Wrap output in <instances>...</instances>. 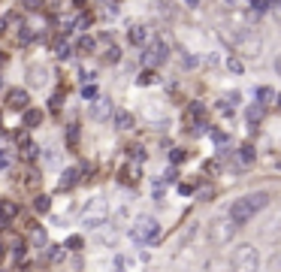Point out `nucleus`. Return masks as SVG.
<instances>
[{"instance_id":"nucleus-29","label":"nucleus","mask_w":281,"mask_h":272,"mask_svg":"<svg viewBox=\"0 0 281 272\" xmlns=\"http://www.w3.org/2000/svg\"><path fill=\"white\" fill-rule=\"evenodd\" d=\"M118 58H121V51H118V48H115V45H112V48H109V51H106V61H109V64H115V61H118Z\"/></svg>"},{"instance_id":"nucleus-27","label":"nucleus","mask_w":281,"mask_h":272,"mask_svg":"<svg viewBox=\"0 0 281 272\" xmlns=\"http://www.w3.org/2000/svg\"><path fill=\"white\" fill-rule=\"evenodd\" d=\"M227 67H230L233 73H242V61H239V58H227Z\"/></svg>"},{"instance_id":"nucleus-6","label":"nucleus","mask_w":281,"mask_h":272,"mask_svg":"<svg viewBox=\"0 0 281 272\" xmlns=\"http://www.w3.org/2000/svg\"><path fill=\"white\" fill-rule=\"evenodd\" d=\"M166 58H170V45H166L163 39L151 42V45L145 48V55H142V61H145L148 67H160V64H166Z\"/></svg>"},{"instance_id":"nucleus-14","label":"nucleus","mask_w":281,"mask_h":272,"mask_svg":"<svg viewBox=\"0 0 281 272\" xmlns=\"http://www.w3.org/2000/svg\"><path fill=\"white\" fill-rule=\"evenodd\" d=\"M76 182H79V170H67V173L61 176V182H58V188H61V191H70V188H73Z\"/></svg>"},{"instance_id":"nucleus-34","label":"nucleus","mask_w":281,"mask_h":272,"mask_svg":"<svg viewBox=\"0 0 281 272\" xmlns=\"http://www.w3.org/2000/svg\"><path fill=\"white\" fill-rule=\"evenodd\" d=\"M185 67H188V70H191V67H197V58H194V55H188V58H185Z\"/></svg>"},{"instance_id":"nucleus-4","label":"nucleus","mask_w":281,"mask_h":272,"mask_svg":"<svg viewBox=\"0 0 281 272\" xmlns=\"http://www.w3.org/2000/svg\"><path fill=\"white\" fill-rule=\"evenodd\" d=\"M233 236H236V224L230 218H215L209 224V242L212 245H230Z\"/></svg>"},{"instance_id":"nucleus-23","label":"nucleus","mask_w":281,"mask_h":272,"mask_svg":"<svg viewBox=\"0 0 281 272\" xmlns=\"http://www.w3.org/2000/svg\"><path fill=\"white\" fill-rule=\"evenodd\" d=\"M33 209H36L39 215H45V212L51 209V200H48V197H36V203H33Z\"/></svg>"},{"instance_id":"nucleus-19","label":"nucleus","mask_w":281,"mask_h":272,"mask_svg":"<svg viewBox=\"0 0 281 272\" xmlns=\"http://www.w3.org/2000/svg\"><path fill=\"white\" fill-rule=\"evenodd\" d=\"M248 121H251V124H260V121H263V106H260V103H254V106L248 109Z\"/></svg>"},{"instance_id":"nucleus-36","label":"nucleus","mask_w":281,"mask_h":272,"mask_svg":"<svg viewBox=\"0 0 281 272\" xmlns=\"http://www.w3.org/2000/svg\"><path fill=\"white\" fill-rule=\"evenodd\" d=\"M6 164H9V160H6V154H0V170H6Z\"/></svg>"},{"instance_id":"nucleus-42","label":"nucleus","mask_w":281,"mask_h":272,"mask_svg":"<svg viewBox=\"0 0 281 272\" xmlns=\"http://www.w3.org/2000/svg\"><path fill=\"white\" fill-rule=\"evenodd\" d=\"M82 3H85V0H76V6H82Z\"/></svg>"},{"instance_id":"nucleus-11","label":"nucleus","mask_w":281,"mask_h":272,"mask_svg":"<svg viewBox=\"0 0 281 272\" xmlns=\"http://www.w3.org/2000/svg\"><path fill=\"white\" fill-rule=\"evenodd\" d=\"M130 42H133V45H145V42H148V27L133 24V27H130Z\"/></svg>"},{"instance_id":"nucleus-24","label":"nucleus","mask_w":281,"mask_h":272,"mask_svg":"<svg viewBox=\"0 0 281 272\" xmlns=\"http://www.w3.org/2000/svg\"><path fill=\"white\" fill-rule=\"evenodd\" d=\"M154 79H157V76H154V73H151V70H142V73H139V79H136V82H139V85H151V82H154Z\"/></svg>"},{"instance_id":"nucleus-44","label":"nucleus","mask_w":281,"mask_h":272,"mask_svg":"<svg viewBox=\"0 0 281 272\" xmlns=\"http://www.w3.org/2000/svg\"><path fill=\"white\" fill-rule=\"evenodd\" d=\"M278 103H281V97H278Z\"/></svg>"},{"instance_id":"nucleus-35","label":"nucleus","mask_w":281,"mask_h":272,"mask_svg":"<svg viewBox=\"0 0 281 272\" xmlns=\"http://www.w3.org/2000/svg\"><path fill=\"white\" fill-rule=\"evenodd\" d=\"M39 3H42V0H24V6H27V9H39Z\"/></svg>"},{"instance_id":"nucleus-17","label":"nucleus","mask_w":281,"mask_h":272,"mask_svg":"<svg viewBox=\"0 0 281 272\" xmlns=\"http://www.w3.org/2000/svg\"><path fill=\"white\" fill-rule=\"evenodd\" d=\"M45 67H30V85H45Z\"/></svg>"},{"instance_id":"nucleus-26","label":"nucleus","mask_w":281,"mask_h":272,"mask_svg":"<svg viewBox=\"0 0 281 272\" xmlns=\"http://www.w3.org/2000/svg\"><path fill=\"white\" fill-rule=\"evenodd\" d=\"M64 248H70V251H79V248H82V236H70Z\"/></svg>"},{"instance_id":"nucleus-7","label":"nucleus","mask_w":281,"mask_h":272,"mask_svg":"<svg viewBox=\"0 0 281 272\" xmlns=\"http://www.w3.org/2000/svg\"><path fill=\"white\" fill-rule=\"evenodd\" d=\"M257 48H260V39L254 33H239L236 36V51L245 55V58H257Z\"/></svg>"},{"instance_id":"nucleus-1","label":"nucleus","mask_w":281,"mask_h":272,"mask_svg":"<svg viewBox=\"0 0 281 272\" xmlns=\"http://www.w3.org/2000/svg\"><path fill=\"white\" fill-rule=\"evenodd\" d=\"M269 206V194L266 191H254V194H245V197H239V200H233V206H230V221L236 224V227H242V224H248L260 209H266Z\"/></svg>"},{"instance_id":"nucleus-8","label":"nucleus","mask_w":281,"mask_h":272,"mask_svg":"<svg viewBox=\"0 0 281 272\" xmlns=\"http://www.w3.org/2000/svg\"><path fill=\"white\" fill-rule=\"evenodd\" d=\"M6 103H9L12 109H27L30 97H27V91H24V88H12V91L6 94Z\"/></svg>"},{"instance_id":"nucleus-30","label":"nucleus","mask_w":281,"mask_h":272,"mask_svg":"<svg viewBox=\"0 0 281 272\" xmlns=\"http://www.w3.org/2000/svg\"><path fill=\"white\" fill-rule=\"evenodd\" d=\"M82 94H85L88 100H97V88H94V85H85V91H82Z\"/></svg>"},{"instance_id":"nucleus-3","label":"nucleus","mask_w":281,"mask_h":272,"mask_svg":"<svg viewBox=\"0 0 281 272\" xmlns=\"http://www.w3.org/2000/svg\"><path fill=\"white\" fill-rule=\"evenodd\" d=\"M233 272H260V251L254 245H239L233 251Z\"/></svg>"},{"instance_id":"nucleus-10","label":"nucleus","mask_w":281,"mask_h":272,"mask_svg":"<svg viewBox=\"0 0 281 272\" xmlns=\"http://www.w3.org/2000/svg\"><path fill=\"white\" fill-rule=\"evenodd\" d=\"M18 215V203L15 200H0V221H12Z\"/></svg>"},{"instance_id":"nucleus-33","label":"nucleus","mask_w":281,"mask_h":272,"mask_svg":"<svg viewBox=\"0 0 281 272\" xmlns=\"http://www.w3.org/2000/svg\"><path fill=\"white\" fill-rule=\"evenodd\" d=\"M67 139H70V142H76V139H79V127H76V124L67 130Z\"/></svg>"},{"instance_id":"nucleus-41","label":"nucleus","mask_w":281,"mask_h":272,"mask_svg":"<svg viewBox=\"0 0 281 272\" xmlns=\"http://www.w3.org/2000/svg\"><path fill=\"white\" fill-rule=\"evenodd\" d=\"M185 3H188V6H197V3H200V0H185Z\"/></svg>"},{"instance_id":"nucleus-37","label":"nucleus","mask_w":281,"mask_h":272,"mask_svg":"<svg viewBox=\"0 0 281 272\" xmlns=\"http://www.w3.org/2000/svg\"><path fill=\"white\" fill-rule=\"evenodd\" d=\"M275 73H278V76H281V55H278V58H275Z\"/></svg>"},{"instance_id":"nucleus-5","label":"nucleus","mask_w":281,"mask_h":272,"mask_svg":"<svg viewBox=\"0 0 281 272\" xmlns=\"http://www.w3.org/2000/svg\"><path fill=\"white\" fill-rule=\"evenodd\" d=\"M106 215H109V206H106L103 197H97V200H91V203L85 206L82 224H85V227H100V224H106Z\"/></svg>"},{"instance_id":"nucleus-39","label":"nucleus","mask_w":281,"mask_h":272,"mask_svg":"<svg viewBox=\"0 0 281 272\" xmlns=\"http://www.w3.org/2000/svg\"><path fill=\"white\" fill-rule=\"evenodd\" d=\"M275 15H278V24H281V3L275 6Z\"/></svg>"},{"instance_id":"nucleus-16","label":"nucleus","mask_w":281,"mask_h":272,"mask_svg":"<svg viewBox=\"0 0 281 272\" xmlns=\"http://www.w3.org/2000/svg\"><path fill=\"white\" fill-rule=\"evenodd\" d=\"M42 121V112L39 109H24V127H36Z\"/></svg>"},{"instance_id":"nucleus-28","label":"nucleus","mask_w":281,"mask_h":272,"mask_svg":"<svg viewBox=\"0 0 281 272\" xmlns=\"http://www.w3.org/2000/svg\"><path fill=\"white\" fill-rule=\"evenodd\" d=\"M30 39H33L30 27H21V33H18V42H30Z\"/></svg>"},{"instance_id":"nucleus-18","label":"nucleus","mask_w":281,"mask_h":272,"mask_svg":"<svg viewBox=\"0 0 281 272\" xmlns=\"http://www.w3.org/2000/svg\"><path fill=\"white\" fill-rule=\"evenodd\" d=\"M188 115H191V118H194L197 124H203V115H206V109H203V103H194V106L188 109ZM197 124H194V127H197Z\"/></svg>"},{"instance_id":"nucleus-15","label":"nucleus","mask_w":281,"mask_h":272,"mask_svg":"<svg viewBox=\"0 0 281 272\" xmlns=\"http://www.w3.org/2000/svg\"><path fill=\"white\" fill-rule=\"evenodd\" d=\"M257 103H260V106L275 103V91H272V88H257Z\"/></svg>"},{"instance_id":"nucleus-2","label":"nucleus","mask_w":281,"mask_h":272,"mask_svg":"<svg viewBox=\"0 0 281 272\" xmlns=\"http://www.w3.org/2000/svg\"><path fill=\"white\" fill-rule=\"evenodd\" d=\"M130 236H133V242H139V245L157 242V236H160V224H157V218H151V215L136 218L133 227H130Z\"/></svg>"},{"instance_id":"nucleus-21","label":"nucleus","mask_w":281,"mask_h":272,"mask_svg":"<svg viewBox=\"0 0 281 272\" xmlns=\"http://www.w3.org/2000/svg\"><path fill=\"white\" fill-rule=\"evenodd\" d=\"M70 51H73V48H70L67 39H58V42H54V55H58V58H70Z\"/></svg>"},{"instance_id":"nucleus-25","label":"nucleus","mask_w":281,"mask_h":272,"mask_svg":"<svg viewBox=\"0 0 281 272\" xmlns=\"http://www.w3.org/2000/svg\"><path fill=\"white\" fill-rule=\"evenodd\" d=\"M224 3H227L230 9H248V6H251L254 0H224Z\"/></svg>"},{"instance_id":"nucleus-9","label":"nucleus","mask_w":281,"mask_h":272,"mask_svg":"<svg viewBox=\"0 0 281 272\" xmlns=\"http://www.w3.org/2000/svg\"><path fill=\"white\" fill-rule=\"evenodd\" d=\"M109 115H112V103H109V100H97V103H91V118L106 121Z\"/></svg>"},{"instance_id":"nucleus-31","label":"nucleus","mask_w":281,"mask_h":272,"mask_svg":"<svg viewBox=\"0 0 281 272\" xmlns=\"http://www.w3.org/2000/svg\"><path fill=\"white\" fill-rule=\"evenodd\" d=\"M170 160H173V164H182V160H185V151H182V148H176V151L170 154Z\"/></svg>"},{"instance_id":"nucleus-32","label":"nucleus","mask_w":281,"mask_h":272,"mask_svg":"<svg viewBox=\"0 0 281 272\" xmlns=\"http://www.w3.org/2000/svg\"><path fill=\"white\" fill-rule=\"evenodd\" d=\"M48 248H51V251H45V257H48V260H58V257H61V248H58V245H48Z\"/></svg>"},{"instance_id":"nucleus-20","label":"nucleus","mask_w":281,"mask_h":272,"mask_svg":"<svg viewBox=\"0 0 281 272\" xmlns=\"http://www.w3.org/2000/svg\"><path fill=\"white\" fill-rule=\"evenodd\" d=\"M281 0H254V3H251V6H254V9H257V12H269V9H275V6H278Z\"/></svg>"},{"instance_id":"nucleus-38","label":"nucleus","mask_w":281,"mask_h":272,"mask_svg":"<svg viewBox=\"0 0 281 272\" xmlns=\"http://www.w3.org/2000/svg\"><path fill=\"white\" fill-rule=\"evenodd\" d=\"M45 3H48L51 9H54V6H61V0H45Z\"/></svg>"},{"instance_id":"nucleus-40","label":"nucleus","mask_w":281,"mask_h":272,"mask_svg":"<svg viewBox=\"0 0 281 272\" xmlns=\"http://www.w3.org/2000/svg\"><path fill=\"white\" fill-rule=\"evenodd\" d=\"M3 30H6V21H3V18H0V33H3Z\"/></svg>"},{"instance_id":"nucleus-43","label":"nucleus","mask_w":281,"mask_h":272,"mask_svg":"<svg viewBox=\"0 0 281 272\" xmlns=\"http://www.w3.org/2000/svg\"><path fill=\"white\" fill-rule=\"evenodd\" d=\"M0 254H3V245H0Z\"/></svg>"},{"instance_id":"nucleus-22","label":"nucleus","mask_w":281,"mask_h":272,"mask_svg":"<svg viewBox=\"0 0 281 272\" xmlns=\"http://www.w3.org/2000/svg\"><path fill=\"white\" fill-rule=\"evenodd\" d=\"M76 48H79V51H82V55H91V51H94V39H91V36H82V39H79V45H76Z\"/></svg>"},{"instance_id":"nucleus-13","label":"nucleus","mask_w":281,"mask_h":272,"mask_svg":"<svg viewBox=\"0 0 281 272\" xmlns=\"http://www.w3.org/2000/svg\"><path fill=\"white\" fill-rule=\"evenodd\" d=\"M236 160H239V167H251V164H254V148H251V145H242V148L236 151Z\"/></svg>"},{"instance_id":"nucleus-12","label":"nucleus","mask_w":281,"mask_h":272,"mask_svg":"<svg viewBox=\"0 0 281 272\" xmlns=\"http://www.w3.org/2000/svg\"><path fill=\"white\" fill-rule=\"evenodd\" d=\"M115 127H118V130H130V127H133V115L124 112V109H118V112H115Z\"/></svg>"}]
</instances>
